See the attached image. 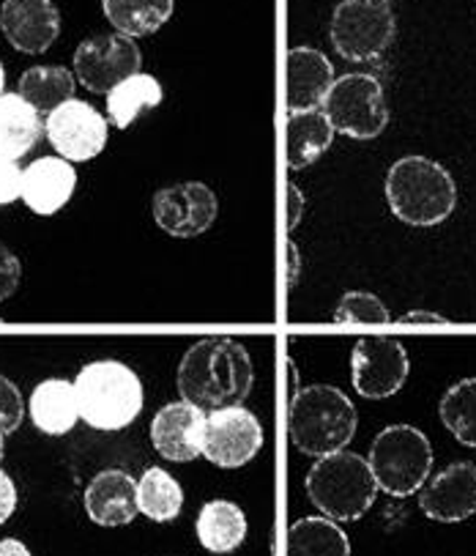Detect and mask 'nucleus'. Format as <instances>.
<instances>
[{
    "instance_id": "a211bd4d",
    "label": "nucleus",
    "mask_w": 476,
    "mask_h": 556,
    "mask_svg": "<svg viewBox=\"0 0 476 556\" xmlns=\"http://www.w3.org/2000/svg\"><path fill=\"white\" fill-rule=\"evenodd\" d=\"M334 66L316 47L287 52V113L318 110L334 86Z\"/></svg>"
},
{
    "instance_id": "72a5a7b5",
    "label": "nucleus",
    "mask_w": 476,
    "mask_h": 556,
    "mask_svg": "<svg viewBox=\"0 0 476 556\" xmlns=\"http://www.w3.org/2000/svg\"><path fill=\"white\" fill-rule=\"evenodd\" d=\"M14 507H17V488H14L12 477L0 469V523H7L12 518Z\"/></svg>"
},
{
    "instance_id": "ddd939ff",
    "label": "nucleus",
    "mask_w": 476,
    "mask_h": 556,
    "mask_svg": "<svg viewBox=\"0 0 476 556\" xmlns=\"http://www.w3.org/2000/svg\"><path fill=\"white\" fill-rule=\"evenodd\" d=\"M52 149L69 162H88L107 146V118L93 104L69 99L44 121Z\"/></svg>"
},
{
    "instance_id": "7c9ffc66",
    "label": "nucleus",
    "mask_w": 476,
    "mask_h": 556,
    "mask_svg": "<svg viewBox=\"0 0 476 556\" xmlns=\"http://www.w3.org/2000/svg\"><path fill=\"white\" fill-rule=\"evenodd\" d=\"M25 417V401L20 395L17 384L9 381L7 376H0V430L3 433H14L23 425Z\"/></svg>"
},
{
    "instance_id": "e433bc0d",
    "label": "nucleus",
    "mask_w": 476,
    "mask_h": 556,
    "mask_svg": "<svg viewBox=\"0 0 476 556\" xmlns=\"http://www.w3.org/2000/svg\"><path fill=\"white\" fill-rule=\"evenodd\" d=\"M301 275V255H299V247L296 241H287V288H293L299 282Z\"/></svg>"
},
{
    "instance_id": "393cba45",
    "label": "nucleus",
    "mask_w": 476,
    "mask_h": 556,
    "mask_svg": "<svg viewBox=\"0 0 476 556\" xmlns=\"http://www.w3.org/2000/svg\"><path fill=\"white\" fill-rule=\"evenodd\" d=\"M287 556H350V540L332 518H301L287 529Z\"/></svg>"
},
{
    "instance_id": "4c0bfd02",
    "label": "nucleus",
    "mask_w": 476,
    "mask_h": 556,
    "mask_svg": "<svg viewBox=\"0 0 476 556\" xmlns=\"http://www.w3.org/2000/svg\"><path fill=\"white\" fill-rule=\"evenodd\" d=\"M0 556H30L28 545L20 543L17 538H7L0 540Z\"/></svg>"
},
{
    "instance_id": "c9c22d12",
    "label": "nucleus",
    "mask_w": 476,
    "mask_h": 556,
    "mask_svg": "<svg viewBox=\"0 0 476 556\" xmlns=\"http://www.w3.org/2000/svg\"><path fill=\"white\" fill-rule=\"evenodd\" d=\"M397 324H400V327H449V318L430 311H411L402 318H397Z\"/></svg>"
},
{
    "instance_id": "bb28decb",
    "label": "nucleus",
    "mask_w": 476,
    "mask_h": 556,
    "mask_svg": "<svg viewBox=\"0 0 476 556\" xmlns=\"http://www.w3.org/2000/svg\"><path fill=\"white\" fill-rule=\"evenodd\" d=\"M77 77L64 66H34L20 77L17 93L39 113H52L75 99Z\"/></svg>"
},
{
    "instance_id": "f704fd0d",
    "label": "nucleus",
    "mask_w": 476,
    "mask_h": 556,
    "mask_svg": "<svg viewBox=\"0 0 476 556\" xmlns=\"http://www.w3.org/2000/svg\"><path fill=\"white\" fill-rule=\"evenodd\" d=\"M305 217V192L296 184H287V230L299 228Z\"/></svg>"
},
{
    "instance_id": "423d86ee",
    "label": "nucleus",
    "mask_w": 476,
    "mask_h": 556,
    "mask_svg": "<svg viewBox=\"0 0 476 556\" xmlns=\"http://www.w3.org/2000/svg\"><path fill=\"white\" fill-rule=\"evenodd\" d=\"M378 491L406 500L422 491L433 471L430 439L413 425H389L375 437L368 458Z\"/></svg>"
},
{
    "instance_id": "f8f14e48",
    "label": "nucleus",
    "mask_w": 476,
    "mask_h": 556,
    "mask_svg": "<svg viewBox=\"0 0 476 556\" xmlns=\"http://www.w3.org/2000/svg\"><path fill=\"white\" fill-rule=\"evenodd\" d=\"M151 214L172 239H195L211 228L219 214V203L206 184L184 181L156 192L151 201Z\"/></svg>"
},
{
    "instance_id": "0eeeda50",
    "label": "nucleus",
    "mask_w": 476,
    "mask_h": 556,
    "mask_svg": "<svg viewBox=\"0 0 476 556\" xmlns=\"http://www.w3.org/2000/svg\"><path fill=\"white\" fill-rule=\"evenodd\" d=\"M397 34L395 14L386 0H343L332 14V45L345 61H378Z\"/></svg>"
},
{
    "instance_id": "aec40b11",
    "label": "nucleus",
    "mask_w": 476,
    "mask_h": 556,
    "mask_svg": "<svg viewBox=\"0 0 476 556\" xmlns=\"http://www.w3.org/2000/svg\"><path fill=\"white\" fill-rule=\"evenodd\" d=\"M28 414L36 428L47 437H66L80 419V406H77L75 381L47 379L30 392Z\"/></svg>"
},
{
    "instance_id": "1a4fd4ad",
    "label": "nucleus",
    "mask_w": 476,
    "mask_h": 556,
    "mask_svg": "<svg viewBox=\"0 0 476 556\" xmlns=\"http://www.w3.org/2000/svg\"><path fill=\"white\" fill-rule=\"evenodd\" d=\"M143 66V52L132 36L104 34L86 39L75 52V77L91 93L107 97L118 83L138 75Z\"/></svg>"
},
{
    "instance_id": "7ed1b4c3",
    "label": "nucleus",
    "mask_w": 476,
    "mask_h": 556,
    "mask_svg": "<svg viewBox=\"0 0 476 556\" xmlns=\"http://www.w3.org/2000/svg\"><path fill=\"white\" fill-rule=\"evenodd\" d=\"M359 428V414L350 397L332 384H312L291 401L287 433L293 447L310 458H326L350 444Z\"/></svg>"
},
{
    "instance_id": "58836bf2",
    "label": "nucleus",
    "mask_w": 476,
    "mask_h": 556,
    "mask_svg": "<svg viewBox=\"0 0 476 556\" xmlns=\"http://www.w3.org/2000/svg\"><path fill=\"white\" fill-rule=\"evenodd\" d=\"M3 88H7V70L0 64V93H3Z\"/></svg>"
},
{
    "instance_id": "cd10ccee",
    "label": "nucleus",
    "mask_w": 476,
    "mask_h": 556,
    "mask_svg": "<svg viewBox=\"0 0 476 556\" xmlns=\"http://www.w3.org/2000/svg\"><path fill=\"white\" fill-rule=\"evenodd\" d=\"M138 507L151 521H172V518L181 516V507H184L181 482L172 475H167L165 469H159V466H151L138 480Z\"/></svg>"
},
{
    "instance_id": "f257e3e1",
    "label": "nucleus",
    "mask_w": 476,
    "mask_h": 556,
    "mask_svg": "<svg viewBox=\"0 0 476 556\" xmlns=\"http://www.w3.org/2000/svg\"><path fill=\"white\" fill-rule=\"evenodd\" d=\"M255 370L247 349L235 338H203L192 345L178 365L181 401L217 412L242 406L253 392Z\"/></svg>"
},
{
    "instance_id": "9b49d317",
    "label": "nucleus",
    "mask_w": 476,
    "mask_h": 556,
    "mask_svg": "<svg viewBox=\"0 0 476 556\" xmlns=\"http://www.w3.org/2000/svg\"><path fill=\"white\" fill-rule=\"evenodd\" d=\"M408 354L400 340L384 338H359L350 354V374H353V390L368 401H384L397 395L408 379Z\"/></svg>"
},
{
    "instance_id": "5701e85b",
    "label": "nucleus",
    "mask_w": 476,
    "mask_h": 556,
    "mask_svg": "<svg viewBox=\"0 0 476 556\" xmlns=\"http://www.w3.org/2000/svg\"><path fill=\"white\" fill-rule=\"evenodd\" d=\"M197 540L211 554H230L247 540V516L228 500H214L201 507L195 523Z\"/></svg>"
},
{
    "instance_id": "2eb2a0df",
    "label": "nucleus",
    "mask_w": 476,
    "mask_h": 556,
    "mask_svg": "<svg viewBox=\"0 0 476 556\" xmlns=\"http://www.w3.org/2000/svg\"><path fill=\"white\" fill-rule=\"evenodd\" d=\"M206 412L186 401L167 403L151 422V444L156 453L172 464H186L203 455Z\"/></svg>"
},
{
    "instance_id": "a19ab883",
    "label": "nucleus",
    "mask_w": 476,
    "mask_h": 556,
    "mask_svg": "<svg viewBox=\"0 0 476 556\" xmlns=\"http://www.w3.org/2000/svg\"><path fill=\"white\" fill-rule=\"evenodd\" d=\"M386 3H389V0H386Z\"/></svg>"
},
{
    "instance_id": "f03ea898",
    "label": "nucleus",
    "mask_w": 476,
    "mask_h": 556,
    "mask_svg": "<svg viewBox=\"0 0 476 556\" xmlns=\"http://www.w3.org/2000/svg\"><path fill=\"white\" fill-rule=\"evenodd\" d=\"M386 203L400 223L433 228L452 217L458 184L447 167L427 156H402L386 173Z\"/></svg>"
},
{
    "instance_id": "4be33fe9",
    "label": "nucleus",
    "mask_w": 476,
    "mask_h": 556,
    "mask_svg": "<svg viewBox=\"0 0 476 556\" xmlns=\"http://www.w3.org/2000/svg\"><path fill=\"white\" fill-rule=\"evenodd\" d=\"M44 124L41 113L20 93H0V156L23 160L39 143Z\"/></svg>"
},
{
    "instance_id": "dca6fc26",
    "label": "nucleus",
    "mask_w": 476,
    "mask_h": 556,
    "mask_svg": "<svg viewBox=\"0 0 476 556\" xmlns=\"http://www.w3.org/2000/svg\"><path fill=\"white\" fill-rule=\"evenodd\" d=\"M420 507L430 521L460 523L476 513V464H452L420 493Z\"/></svg>"
},
{
    "instance_id": "f3484780",
    "label": "nucleus",
    "mask_w": 476,
    "mask_h": 556,
    "mask_svg": "<svg viewBox=\"0 0 476 556\" xmlns=\"http://www.w3.org/2000/svg\"><path fill=\"white\" fill-rule=\"evenodd\" d=\"M77 187V173L64 156H41L23 170L20 198L39 217H52L72 201Z\"/></svg>"
},
{
    "instance_id": "9d476101",
    "label": "nucleus",
    "mask_w": 476,
    "mask_h": 556,
    "mask_svg": "<svg viewBox=\"0 0 476 556\" xmlns=\"http://www.w3.org/2000/svg\"><path fill=\"white\" fill-rule=\"evenodd\" d=\"M263 450V425L244 406L217 408L206 414L203 455L219 469L247 466Z\"/></svg>"
},
{
    "instance_id": "6e6552de",
    "label": "nucleus",
    "mask_w": 476,
    "mask_h": 556,
    "mask_svg": "<svg viewBox=\"0 0 476 556\" xmlns=\"http://www.w3.org/2000/svg\"><path fill=\"white\" fill-rule=\"evenodd\" d=\"M321 110L332 121L334 132L348 135L353 140L378 138L389 124L384 88L375 77L359 75V72L334 80Z\"/></svg>"
},
{
    "instance_id": "79ce46f5",
    "label": "nucleus",
    "mask_w": 476,
    "mask_h": 556,
    "mask_svg": "<svg viewBox=\"0 0 476 556\" xmlns=\"http://www.w3.org/2000/svg\"><path fill=\"white\" fill-rule=\"evenodd\" d=\"M0 324H3V321H0Z\"/></svg>"
},
{
    "instance_id": "4468645a",
    "label": "nucleus",
    "mask_w": 476,
    "mask_h": 556,
    "mask_svg": "<svg viewBox=\"0 0 476 556\" xmlns=\"http://www.w3.org/2000/svg\"><path fill=\"white\" fill-rule=\"evenodd\" d=\"M0 30L14 50L41 55L61 34V12L52 0H3Z\"/></svg>"
},
{
    "instance_id": "c85d7f7f",
    "label": "nucleus",
    "mask_w": 476,
    "mask_h": 556,
    "mask_svg": "<svg viewBox=\"0 0 476 556\" xmlns=\"http://www.w3.org/2000/svg\"><path fill=\"white\" fill-rule=\"evenodd\" d=\"M438 414L447 430L465 447H476V379H463L443 392Z\"/></svg>"
},
{
    "instance_id": "39448f33",
    "label": "nucleus",
    "mask_w": 476,
    "mask_h": 556,
    "mask_svg": "<svg viewBox=\"0 0 476 556\" xmlns=\"http://www.w3.org/2000/svg\"><path fill=\"white\" fill-rule=\"evenodd\" d=\"M307 496L332 521H359L378 496V482L362 455L339 450L318 458L307 475Z\"/></svg>"
},
{
    "instance_id": "c756f323",
    "label": "nucleus",
    "mask_w": 476,
    "mask_h": 556,
    "mask_svg": "<svg viewBox=\"0 0 476 556\" xmlns=\"http://www.w3.org/2000/svg\"><path fill=\"white\" fill-rule=\"evenodd\" d=\"M337 324H353V327H386L391 324L386 304L370 291H348L339 299L337 311H334Z\"/></svg>"
},
{
    "instance_id": "a878e982",
    "label": "nucleus",
    "mask_w": 476,
    "mask_h": 556,
    "mask_svg": "<svg viewBox=\"0 0 476 556\" xmlns=\"http://www.w3.org/2000/svg\"><path fill=\"white\" fill-rule=\"evenodd\" d=\"M104 17L124 36H151L172 17V0H102Z\"/></svg>"
},
{
    "instance_id": "2f4dec72",
    "label": "nucleus",
    "mask_w": 476,
    "mask_h": 556,
    "mask_svg": "<svg viewBox=\"0 0 476 556\" xmlns=\"http://www.w3.org/2000/svg\"><path fill=\"white\" fill-rule=\"evenodd\" d=\"M23 280V266H20L17 255L0 241V302H7Z\"/></svg>"
},
{
    "instance_id": "20e7f679",
    "label": "nucleus",
    "mask_w": 476,
    "mask_h": 556,
    "mask_svg": "<svg viewBox=\"0 0 476 556\" xmlns=\"http://www.w3.org/2000/svg\"><path fill=\"white\" fill-rule=\"evenodd\" d=\"M80 419L97 430L129 428L143 412V384L124 362L99 359L75 379Z\"/></svg>"
},
{
    "instance_id": "ea45409f",
    "label": "nucleus",
    "mask_w": 476,
    "mask_h": 556,
    "mask_svg": "<svg viewBox=\"0 0 476 556\" xmlns=\"http://www.w3.org/2000/svg\"><path fill=\"white\" fill-rule=\"evenodd\" d=\"M3 439H7V433L0 430V458H3V450H7V442H3Z\"/></svg>"
},
{
    "instance_id": "473e14b6",
    "label": "nucleus",
    "mask_w": 476,
    "mask_h": 556,
    "mask_svg": "<svg viewBox=\"0 0 476 556\" xmlns=\"http://www.w3.org/2000/svg\"><path fill=\"white\" fill-rule=\"evenodd\" d=\"M20 190H23V170H20L17 160L0 156V206L17 201Z\"/></svg>"
},
{
    "instance_id": "b1692460",
    "label": "nucleus",
    "mask_w": 476,
    "mask_h": 556,
    "mask_svg": "<svg viewBox=\"0 0 476 556\" xmlns=\"http://www.w3.org/2000/svg\"><path fill=\"white\" fill-rule=\"evenodd\" d=\"M162 97H165V91H162L156 77L143 75V72L127 77V80L118 83V86L107 93L110 124L118 129H129L145 110L159 108Z\"/></svg>"
},
{
    "instance_id": "412c9836",
    "label": "nucleus",
    "mask_w": 476,
    "mask_h": 556,
    "mask_svg": "<svg viewBox=\"0 0 476 556\" xmlns=\"http://www.w3.org/2000/svg\"><path fill=\"white\" fill-rule=\"evenodd\" d=\"M334 127L329 115L318 110L287 115V165L291 170H305L321 160L334 140Z\"/></svg>"
},
{
    "instance_id": "6ab92c4d",
    "label": "nucleus",
    "mask_w": 476,
    "mask_h": 556,
    "mask_svg": "<svg viewBox=\"0 0 476 556\" xmlns=\"http://www.w3.org/2000/svg\"><path fill=\"white\" fill-rule=\"evenodd\" d=\"M86 513L99 527H127L138 518V482L121 469L99 471L86 488Z\"/></svg>"
}]
</instances>
